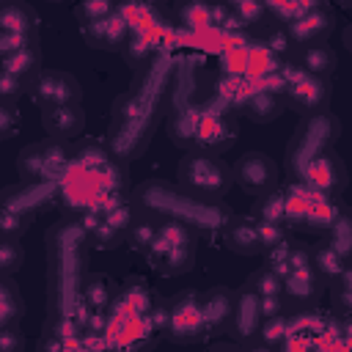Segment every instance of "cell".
Segmentation results:
<instances>
[{"label": "cell", "instance_id": "8", "mask_svg": "<svg viewBox=\"0 0 352 352\" xmlns=\"http://www.w3.org/2000/svg\"><path fill=\"white\" fill-rule=\"evenodd\" d=\"M82 38L91 47H99V50H118L129 38V25L118 11H113V14H107L96 22L82 25Z\"/></svg>", "mask_w": 352, "mask_h": 352}, {"label": "cell", "instance_id": "42", "mask_svg": "<svg viewBox=\"0 0 352 352\" xmlns=\"http://www.w3.org/2000/svg\"><path fill=\"white\" fill-rule=\"evenodd\" d=\"M209 352H236L234 346H214V349H209Z\"/></svg>", "mask_w": 352, "mask_h": 352}, {"label": "cell", "instance_id": "14", "mask_svg": "<svg viewBox=\"0 0 352 352\" xmlns=\"http://www.w3.org/2000/svg\"><path fill=\"white\" fill-rule=\"evenodd\" d=\"M289 99L302 107V110H319L324 102H327V82L319 80V77H311V74H302L300 80H294L289 88H286Z\"/></svg>", "mask_w": 352, "mask_h": 352}, {"label": "cell", "instance_id": "4", "mask_svg": "<svg viewBox=\"0 0 352 352\" xmlns=\"http://www.w3.org/2000/svg\"><path fill=\"white\" fill-rule=\"evenodd\" d=\"M231 182H236L250 195H258L261 198V195L272 192V187L278 182V168H275V162L270 157H264L258 151H250V154H245L242 160L234 162Z\"/></svg>", "mask_w": 352, "mask_h": 352}, {"label": "cell", "instance_id": "5", "mask_svg": "<svg viewBox=\"0 0 352 352\" xmlns=\"http://www.w3.org/2000/svg\"><path fill=\"white\" fill-rule=\"evenodd\" d=\"M30 96L41 110L77 104L80 102V85L66 72H41L30 85Z\"/></svg>", "mask_w": 352, "mask_h": 352}, {"label": "cell", "instance_id": "29", "mask_svg": "<svg viewBox=\"0 0 352 352\" xmlns=\"http://www.w3.org/2000/svg\"><path fill=\"white\" fill-rule=\"evenodd\" d=\"M258 333H261V338L272 346V344H280V341H286V336H289V319L280 314V316H272V319H264V324H258Z\"/></svg>", "mask_w": 352, "mask_h": 352}, {"label": "cell", "instance_id": "24", "mask_svg": "<svg viewBox=\"0 0 352 352\" xmlns=\"http://www.w3.org/2000/svg\"><path fill=\"white\" fill-rule=\"evenodd\" d=\"M248 292H250L253 297H280V292H283V280H280L272 270H258V272L250 278Z\"/></svg>", "mask_w": 352, "mask_h": 352}, {"label": "cell", "instance_id": "27", "mask_svg": "<svg viewBox=\"0 0 352 352\" xmlns=\"http://www.w3.org/2000/svg\"><path fill=\"white\" fill-rule=\"evenodd\" d=\"M330 234H333V248H336V253L346 261V256H349V248H352V228H349V217H344V214H338V220L330 226Z\"/></svg>", "mask_w": 352, "mask_h": 352}, {"label": "cell", "instance_id": "15", "mask_svg": "<svg viewBox=\"0 0 352 352\" xmlns=\"http://www.w3.org/2000/svg\"><path fill=\"white\" fill-rule=\"evenodd\" d=\"M234 305H231V297L228 292H209L204 300H201V316H204V333H214V330H223L228 316H231Z\"/></svg>", "mask_w": 352, "mask_h": 352}, {"label": "cell", "instance_id": "21", "mask_svg": "<svg viewBox=\"0 0 352 352\" xmlns=\"http://www.w3.org/2000/svg\"><path fill=\"white\" fill-rule=\"evenodd\" d=\"M19 314H22V300L16 294V286L6 275H0V330L11 327L19 319Z\"/></svg>", "mask_w": 352, "mask_h": 352}, {"label": "cell", "instance_id": "18", "mask_svg": "<svg viewBox=\"0 0 352 352\" xmlns=\"http://www.w3.org/2000/svg\"><path fill=\"white\" fill-rule=\"evenodd\" d=\"M283 292L300 302L305 300H314L319 294V278L314 272V267H305V270H294L283 278Z\"/></svg>", "mask_w": 352, "mask_h": 352}, {"label": "cell", "instance_id": "30", "mask_svg": "<svg viewBox=\"0 0 352 352\" xmlns=\"http://www.w3.org/2000/svg\"><path fill=\"white\" fill-rule=\"evenodd\" d=\"M113 11H116V6H113V3H104V0H88V3H80V6L74 8V14H77V19H80L82 25L96 22V19H102V16L113 14Z\"/></svg>", "mask_w": 352, "mask_h": 352}, {"label": "cell", "instance_id": "25", "mask_svg": "<svg viewBox=\"0 0 352 352\" xmlns=\"http://www.w3.org/2000/svg\"><path fill=\"white\" fill-rule=\"evenodd\" d=\"M28 228V214L11 209L8 204H0V236L3 239H19Z\"/></svg>", "mask_w": 352, "mask_h": 352}, {"label": "cell", "instance_id": "9", "mask_svg": "<svg viewBox=\"0 0 352 352\" xmlns=\"http://www.w3.org/2000/svg\"><path fill=\"white\" fill-rule=\"evenodd\" d=\"M302 182H305V187H311L322 195H333L344 184V170L333 154H319V157H311L305 162Z\"/></svg>", "mask_w": 352, "mask_h": 352}, {"label": "cell", "instance_id": "16", "mask_svg": "<svg viewBox=\"0 0 352 352\" xmlns=\"http://www.w3.org/2000/svg\"><path fill=\"white\" fill-rule=\"evenodd\" d=\"M36 11L25 3H3L0 6V33H19L33 36Z\"/></svg>", "mask_w": 352, "mask_h": 352}, {"label": "cell", "instance_id": "1", "mask_svg": "<svg viewBox=\"0 0 352 352\" xmlns=\"http://www.w3.org/2000/svg\"><path fill=\"white\" fill-rule=\"evenodd\" d=\"M148 264L162 275H176L190 270L192 261V242L187 228L179 220H165L154 228V239L146 250Z\"/></svg>", "mask_w": 352, "mask_h": 352}, {"label": "cell", "instance_id": "23", "mask_svg": "<svg viewBox=\"0 0 352 352\" xmlns=\"http://www.w3.org/2000/svg\"><path fill=\"white\" fill-rule=\"evenodd\" d=\"M311 267H314L319 275H324V278H336V275H341V272L346 270V267H344V258L336 253V248H333L330 242L316 248Z\"/></svg>", "mask_w": 352, "mask_h": 352}, {"label": "cell", "instance_id": "28", "mask_svg": "<svg viewBox=\"0 0 352 352\" xmlns=\"http://www.w3.org/2000/svg\"><path fill=\"white\" fill-rule=\"evenodd\" d=\"M316 6V0L314 3H264V11H270V14H275L278 16V22H294L297 16H302L305 11H311Z\"/></svg>", "mask_w": 352, "mask_h": 352}, {"label": "cell", "instance_id": "35", "mask_svg": "<svg viewBox=\"0 0 352 352\" xmlns=\"http://www.w3.org/2000/svg\"><path fill=\"white\" fill-rule=\"evenodd\" d=\"M182 19H184V22H190L192 28L206 25V22H212V6H204V3L184 6V8H182Z\"/></svg>", "mask_w": 352, "mask_h": 352}, {"label": "cell", "instance_id": "39", "mask_svg": "<svg viewBox=\"0 0 352 352\" xmlns=\"http://www.w3.org/2000/svg\"><path fill=\"white\" fill-rule=\"evenodd\" d=\"M16 124H19L16 113L0 102V140H8V138H14V135H16Z\"/></svg>", "mask_w": 352, "mask_h": 352}, {"label": "cell", "instance_id": "26", "mask_svg": "<svg viewBox=\"0 0 352 352\" xmlns=\"http://www.w3.org/2000/svg\"><path fill=\"white\" fill-rule=\"evenodd\" d=\"M25 261V253H22V245L16 239H3L0 236V275H11L22 267Z\"/></svg>", "mask_w": 352, "mask_h": 352}, {"label": "cell", "instance_id": "6", "mask_svg": "<svg viewBox=\"0 0 352 352\" xmlns=\"http://www.w3.org/2000/svg\"><path fill=\"white\" fill-rule=\"evenodd\" d=\"M234 140V124L223 113H201L190 121V143L198 151H223Z\"/></svg>", "mask_w": 352, "mask_h": 352}, {"label": "cell", "instance_id": "19", "mask_svg": "<svg viewBox=\"0 0 352 352\" xmlns=\"http://www.w3.org/2000/svg\"><path fill=\"white\" fill-rule=\"evenodd\" d=\"M231 314H234V330H236L239 338L253 336L258 330V324H261V316H258V308H256V297L250 292H245L236 300V305H234Z\"/></svg>", "mask_w": 352, "mask_h": 352}, {"label": "cell", "instance_id": "2", "mask_svg": "<svg viewBox=\"0 0 352 352\" xmlns=\"http://www.w3.org/2000/svg\"><path fill=\"white\" fill-rule=\"evenodd\" d=\"M182 184L204 198H220L231 187V170L223 160H214L209 154H187L179 168Z\"/></svg>", "mask_w": 352, "mask_h": 352}, {"label": "cell", "instance_id": "20", "mask_svg": "<svg viewBox=\"0 0 352 352\" xmlns=\"http://www.w3.org/2000/svg\"><path fill=\"white\" fill-rule=\"evenodd\" d=\"M0 69L8 72V74H14V77H19V80L30 77V74L38 69V47L30 44V47H22V50H16V52L3 55V58H0Z\"/></svg>", "mask_w": 352, "mask_h": 352}, {"label": "cell", "instance_id": "12", "mask_svg": "<svg viewBox=\"0 0 352 352\" xmlns=\"http://www.w3.org/2000/svg\"><path fill=\"white\" fill-rule=\"evenodd\" d=\"M41 121L52 138H72L82 129L85 116L80 104H63V107H50L41 113Z\"/></svg>", "mask_w": 352, "mask_h": 352}, {"label": "cell", "instance_id": "43", "mask_svg": "<svg viewBox=\"0 0 352 352\" xmlns=\"http://www.w3.org/2000/svg\"><path fill=\"white\" fill-rule=\"evenodd\" d=\"M248 352H272L270 346H253V349H248Z\"/></svg>", "mask_w": 352, "mask_h": 352}, {"label": "cell", "instance_id": "44", "mask_svg": "<svg viewBox=\"0 0 352 352\" xmlns=\"http://www.w3.org/2000/svg\"><path fill=\"white\" fill-rule=\"evenodd\" d=\"M0 58H3V55H0Z\"/></svg>", "mask_w": 352, "mask_h": 352}, {"label": "cell", "instance_id": "10", "mask_svg": "<svg viewBox=\"0 0 352 352\" xmlns=\"http://www.w3.org/2000/svg\"><path fill=\"white\" fill-rule=\"evenodd\" d=\"M283 30H286V36L292 41H300V44L319 41V38H324L333 30V14L322 3H316L311 11H305L302 16H297L294 22H289Z\"/></svg>", "mask_w": 352, "mask_h": 352}, {"label": "cell", "instance_id": "38", "mask_svg": "<svg viewBox=\"0 0 352 352\" xmlns=\"http://www.w3.org/2000/svg\"><path fill=\"white\" fill-rule=\"evenodd\" d=\"M22 344H25V338L14 324L0 330V352H22Z\"/></svg>", "mask_w": 352, "mask_h": 352}, {"label": "cell", "instance_id": "31", "mask_svg": "<svg viewBox=\"0 0 352 352\" xmlns=\"http://www.w3.org/2000/svg\"><path fill=\"white\" fill-rule=\"evenodd\" d=\"M154 223H148V220H138V223H132L129 226V245L135 248V250H148V245H151V239H154Z\"/></svg>", "mask_w": 352, "mask_h": 352}, {"label": "cell", "instance_id": "32", "mask_svg": "<svg viewBox=\"0 0 352 352\" xmlns=\"http://www.w3.org/2000/svg\"><path fill=\"white\" fill-rule=\"evenodd\" d=\"M256 234H258L261 248H275L278 242L286 239L283 226L280 223H267V220H256Z\"/></svg>", "mask_w": 352, "mask_h": 352}, {"label": "cell", "instance_id": "37", "mask_svg": "<svg viewBox=\"0 0 352 352\" xmlns=\"http://www.w3.org/2000/svg\"><path fill=\"white\" fill-rule=\"evenodd\" d=\"M33 44V36H19V33H0V55H8V52H16L22 47H30Z\"/></svg>", "mask_w": 352, "mask_h": 352}, {"label": "cell", "instance_id": "17", "mask_svg": "<svg viewBox=\"0 0 352 352\" xmlns=\"http://www.w3.org/2000/svg\"><path fill=\"white\" fill-rule=\"evenodd\" d=\"M300 69L311 77H324V74H333L336 69V52L330 47H322V44H314V47H305L302 55H300Z\"/></svg>", "mask_w": 352, "mask_h": 352}, {"label": "cell", "instance_id": "7", "mask_svg": "<svg viewBox=\"0 0 352 352\" xmlns=\"http://www.w3.org/2000/svg\"><path fill=\"white\" fill-rule=\"evenodd\" d=\"M168 333L170 338L190 344L204 336V316H201V300L192 292H184L176 297V302L168 311Z\"/></svg>", "mask_w": 352, "mask_h": 352}, {"label": "cell", "instance_id": "41", "mask_svg": "<svg viewBox=\"0 0 352 352\" xmlns=\"http://www.w3.org/2000/svg\"><path fill=\"white\" fill-rule=\"evenodd\" d=\"M289 44H292V38L286 36V30H272V33L267 36V41H264V47H267L272 55L286 52V50H289Z\"/></svg>", "mask_w": 352, "mask_h": 352}, {"label": "cell", "instance_id": "11", "mask_svg": "<svg viewBox=\"0 0 352 352\" xmlns=\"http://www.w3.org/2000/svg\"><path fill=\"white\" fill-rule=\"evenodd\" d=\"M239 104H242V113L250 121H256V124H267V121L278 118L280 110H283L280 96L272 94V91H267V88H248V94L242 96Z\"/></svg>", "mask_w": 352, "mask_h": 352}, {"label": "cell", "instance_id": "34", "mask_svg": "<svg viewBox=\"0 0 352 352\" xmlns=\"http://www.w3.org/2000/svg\"><path fill=\"white\" fill-rule=\"evenodd\" d=\"M231 11H234V19L239 25H250V22H258V16L264 14V6L253 3V0H242V3H234Z\"/></svg>", "mask_w": 352, "mask_h": 352}, {"label": "cell", "instance_id": "22", "mask_svg": "<svg viewBox=\"0 0 352 352\" xmlns=\"http://www.w3.org/2000/svg\"><path fill=\"white\" fill-rule=\"evenodd\" d=\"M253 220H267V223H280L286 220V198H283V190H275V192H267L258 198L256 209H253Z\"/></svg>", "mask_w": 352, "mask_h": 352}, {"label": "cell", "instance_id": "3", "mask_svg": "<svg viewBox=\"0 0 352 352\" xmlns=\"http://www.w3.org/2000/svg\"><path fill=\"white\" fill-rule=\"evenodd\" d=\"M16 170L30 179V182H50V179H63L69 170V151L66 146H60L58 140H47V143H33L28 146L19 160H16Z\"/></svg>", "mask_w": 352, "mask_h": 352}, {"label": "cell", "instance_id": "40", "mask_svg": "<svg viewBox=\"0 0 352 352\" xmlns=\"http://www.w3.org/2000/svg\"><path fill=\"white\" fill-rule=\"evenodd\" d=\"M256 308H258L261 319H272V316H280L283 302H280V297H256Z\"/></svg>", "mask_w": 352, "mask_h": 352}, {"label": "cell", "instance_id": "13", "mask_svg": "<svg viewBox=\"0 0 352 352\" xmlns=\"http://www.w3.org/2000/svg\"><path fill=\"white\" fill-rule=\"evenodd\" d=\"M226 245L242 256L261 253L264 248H261L258 234H256V220L253 217H231V223L226 226Z\"/></svg>", "mask_w": 352, "mask_h": 352}, {"label": "cell", "instance_id": "33", "mask_svg": "<svg viewBox=\"0 0 352 352\" xmlns=\"http://www.w3.org/2000/svg\"><path fill=\"white\" fill-rule=\"evenodd\" d=\"M85 300H88V305H91L94 311H104V308H107L110 292H107V286L102 283V278H91V280L85 283Z\"/></svg>", "mask_w": 352, "mask_h": 352}, {"label": "cell", "instance_id": "36", "mask_svg": "<svg viewBox=\"0 0 352 352\" xmlns=\"http://www.w3.org/2000/svg\"><path fill=\"white\" fill-rule=\"evenodd\" d=\"M22 91H25V88H22V80L0 69V102H14Z\"/></svg>", "mask_w": 352, "mask_h": 352}]
</instances>
